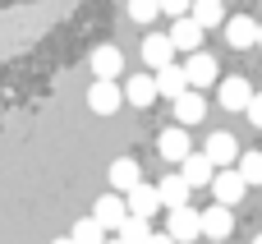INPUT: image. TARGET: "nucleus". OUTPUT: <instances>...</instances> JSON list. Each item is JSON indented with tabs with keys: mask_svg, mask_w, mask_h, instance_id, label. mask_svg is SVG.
Returning <instances> with one entry per match:
<instances>
[{
	"mask_svg": "<svg viewBox=\"0 0 262 244\" xmlns=\"http://www.w3.org/2000/svg\"><path fill=\"white\" fill-rule=\"evenodd\" d=\"M189 18H198L203 28H221L226 23V5L221 0H189Z\"/></svg>",
	"mask_w": 262,
	"mask_h": 244,
	"instance_id": "nucleus-21",
	"label": "nucleus"
},
{
	"mask_svg": "<svg viewBox=\"0 0 262 244\" xmlns=\"http://www.w3.org/2000/svg\"><path fill=\"white\" fill-rule=\"evenodd\" d=\"M253 46H262V18H258V42H253Z\"/></svg>",
	"mask_w": 262,
	"mask_h": 244,
	"instance_id": "nucleus-30",
	"label": "nucleus"
},
{
	"mask_svg": "<svg viewBox=\"0 0 262 244\" xmlns=\"http://www.w3.org/2000/svg\"><path fill=\"white\" fill-rule=\"evenodd\" d=\"M175 166H180V175L189 180V189H203V185H212V175H216V166L207 161V152H193V148H189Z\"/></svg>",
	"mask_w": 262,
	"mask_h": 244,
	"instance_id": "nucleus-7",
	"label": "nucleus"
},
{
	"mask_svg": "<svg viewBox=\"0 0 262 244\" xmlns=\"http://www.w3.org/2000/svg\"><path fill=\"white\" fill-rule=\"evenodd\" d=\"M69 240H74V244H101V240H106V231H101L92 217H78L74 231H69Z\"/></svg>",
	"mask_w": 262,
	"mask_h": 244,
	"instance_id": "nucleus-24",
	"label": "nucleus"
},
{
	"mask_svg": "<svg viewBox=\"0 0 262 244\" xmlns=\"http://www.w3.org/2000/svg\"><path fill=\"white\" fill-rule=\"evenodd\" d=\"M212 194H216V203L235 208V203H244L249 185L239 180V171H235V166H216V175H212Z\"/></svg>",
	"mask_w": 262,
	"mask_h": 244,
	"instance_id": "nucleus-4",
	"label": "nucleus"
},
{
	"mask_svg": "<svg viewBox=\"0 0 262 244\" xmlns=\"http://www.w3.org/2000/svg\"><path fill=\"white\" fill-rule=\"evenodd\" d=\"M216 92H221V106L226 111H244L249 97H253V83L244 74H230V78H216Z\"/></svg>",
	"mask_w": 262,
	"mask_h": 244,
	"instance_id": "nucleus-8",
	"label": "nucleus"
},
{
	"mask_svg": "<svg viewBox=\"0 0 262 244\" xmlns=\"http://www.w3.org/2000/svg\"><path fill=\"white\" fill-rule=\"evenodd\" d=\"M124 208H129L134 217H147V221H152V217L161 212V198H157V185H143V180H138L134 189H124Z\"/></svg>",
	"mask_w": 262,
	"mask_h": 244,
	"instance_id": "nucleus-10",
	"label": "nucleus"
},
{
	"mask_svg": "<svg viewBox=\"0 0 262 244\" xmlns=\"http://www.w3.org/2000/svg\"><path fill=\"white\" fill-rule=\"evenodd\" d=\"M226 42L235 46V51H244V46H253L258 42V18H249V14H226Z\"/></svg>",
	"mask_w": 262,
	"mask_h": 244,
	"instance_id": "nucleus-13",
	"label": "nucleus"
},
{
	"mask_svg": "<svg viewBox=\"0 0 262 244\" xmlns=\"http://www.w3.org/2000/svg\"><path fill=\"white\" fill-rule=\"evenodd\" d=\"M124 244H143L147 235H152V221L147 217H134V212H124V221H120V231H115Z\"/></svg>",
	"mask_w": 262,
	"mask_h": 244,
	"instance_id": "nucleus-22",
	"label": "nucleus"
},
{
	"mask_svg": "<svg viewBox=\"0 0 262 244\" xmlns=\"http://www.w3.org/2000/svg\"><path fill=\"white\" fill-rule=\"evenodd\" d=\"M157 198H161V208H180V203H189V180H184L180 171L161 175V180H157Z\"/></svg>",
	"mask_w": 262,
	"mask_h": 244,
	"instance_id": "nucleus-18",
	"label": "nucleus"
},
{
	"mask_svg": "<svg viewBox=\"0 0 262 244\" xmlns=\"http://www.w3.org/2000/svg\"><path fill=\"white\" fill-rule=\"evenodd\" d=\"M120 74H124L120 46H97L92 51V78H120Z\"/></svg>",
	"mask_w": 262,
	"mask_h": 244,
	"instance_id": "nucleus-15",
	"label": "nucleus"
},
{
	"mask_svg": "<svg viewBox=\"0 0 262 244\" xmlns=\"http://www.w3.org/2000/svg\"><path fill=\"white\" fill-rule=\"evenodd\" d=\"M189 148H193V143H189V129H184V125H170V129H161V138H157V152H161V161H170V166H175Z\"/></svg>",
	"mask_w": 262,
	"mask_h": 244,
	"instance_id": "nucleus-14",
	"label": "nucleus"
},
{
	"mask_svg": "<svg viewBox=\"0 0 262 244\" xmlns=\"http://www.w3.org/2000/svg\"><path fill=\"white\" fill-rule=\"evenodd\" d=\"M203 32H207V28H203L198 18H189V14H180V18H175V28H170V46L189 55V51H198V46H203Z\"/></svg>",
	"mask_w": 262,
	"mask_h": 244,
	"instance_id": "nucleus-12",
	"label": "nucleus"
},
{
	"mask_svg": "<svg viewBox=\"0 0 262 244\" xmlns=\"http://www.w3.org/2000/svg\"><path fill=\"white\" fill-rule=\"evenodd\" d=\"M143 244H175V240H170V235H166V231H161V235H157V231H152V235H147V240H143Z\"/></svg>",
	"mask_w": 262,
	"mask_h": 244,
	"instance_id": "nucleus-28",
	"label": "nucleus"
},
{
	"mask_svg": "<svg viewBox=\"0 0 262 244\" xmlns=\"http://www.w3.org/2000/svg\"><path fill=\"white\" fill-rule=\"evenodd\" d=\"M203 152H207V161H212V166H235V157H239V143H235V134H226V129H212V134H207V143H203Z\"/></svg>",
	"mask_w": 262,
	"mask_h": 244,
	"instance_id": "nucleus-9",
	"label": "nucleus"
},
{
	"mask_svg": "<svg viewBox=\"0 0 262 244\" xmlns=\"http://www.w3.org/2000/svg\"><path fill=\"white\" fill-rule=\"evenodd\" d=\"M180 69H184L189 88H198V92H207V88L221 78V69H216V55H207L203 46H198V51H189V60H184Z\"/></svg>",
	"mask_w": 262,
	"mask_h": 244,
	"instance_id": "nucleus-2",
	"label": "nucleus"
},
{
	"mask_svg": "<svg viewBox=\"0 0 262 244\" xmlns=\"http://www.w3.org/2000/svg\"><path fill=\"white\" fill-rule=\"evenodd\" d=\"M157 9L170 14V18H180V14H189V0H157Z\"/></svg>",
	"mask_w": 262,
	"mask_h": 244,
	"instance_id": "nucleus-27",
	"label": "nucleus"
},
{
	"mask_svg": "<svg viewBox=\"0 0 262 244\" xmlns=\"http://www.w3.org/2000/svg\"><path fill=\"white\" fill-rule=\"evenodd\" d=\"M51 244H74V240H69V235H60V240H51Z\"/></svg>",
	"mask_w": 262,
	"mask_h": 244,
	"instance_id": "nucleus-29",
	"label": "nucleus"
},
{
	"mask_svg": "<svg viewBox=\"0 0 262 244\" xmlns=\"http://www.w3.org/2000/svg\"><path fill=\"white\" fill-rule=\"evenodd\" d=\"M143 60H147L152 69L170 65V60H175V46H170V37H166V32H147V37H143Z\"/></svg>",
	"mask_w": 262,
	"mask_h": 244,
	"instance_id": "nucleus-19",
	"label": "nucleus"
},
{
	"mask_svg": "<svg viewBox=\"0 0 262 244\" xmlns=\"http://www.w3.org/2000/svg\"><path fill=\"white\" fill-rule=\"evenodd\" d=\"M101 244H124V240H120V235H115V240H101Z\"/></svg>",
	"mask_w": 262,
	"mask_h": 244,
	"instance_id": "nucleus-31",
	"label": "nucleus"
},
{
	"mask_svg": "<svg viewBox=\"0 0 262 244\" xmlns=\"http://www.w3.org/2000/svg\"><path fill=\"white\" fill-rule=\"evenodd\" d=\"M138 180H143V171H138V161H134V157H120V161H111V189H115V194L134 189Z\"/></svg>",
	"mask_w": 262,
	"mask_h": 244,
	"instance_id": "nucleus-20",
	"label": "nucleus"
},
{
	"mask_svg": "<svg viewBox=\"0 0 262 244\" xmlns=\"http://www.w3.org/2000/svg\"><path fill=\"white\" fill-rule=\"evenodd\" d=\"M253 244H262V235H258V240H253Z\"/></svg>",
	"mask_w": 262,
	"mask_h": 244,
	"instance_id": "nucleus-33",
	"label": "nucleus"
},
{
	"mask_svg": "<svg viewBox=\"0 0 262 244\" xmlns=\"http://www.w3.org/2000/svg\"><path fill=\"white\" fill-rule=\"evenodd\" d=\"M230 231H235V208L212 203L203 212V240H230Z\"/></svg>",
	"mask_w": 262,
	"mask_h": 244,
	"instance_id": "nucleus-11",
	"label": "nucleus"
},
{
	"mask_svg": "<svg viewBox=\"0 0 262 244\" xmlns=\"http://www.w3.org/2000/svg\"><path fill=\"white\" fill-rule=\"evenodd\" d=\"M203 120H207V97H203L198 88H184V92L175 97V125L193 129V125H203Z\"/></svg>",
	"mask_w": 262,
	"mask_h": 244,
	"instance_id": "nucleus-6",
	"label": "nucleus"
},
{
	"mask_svg": "<svg viewBox=\"0 0 262 244\" xmlns=\"http://www.w3.org/2000/svg\"><path fill=\"white\" fill-rule=\"evenodd\" d=\"M207 244H226V240H207Z\"/></svg>",
	"mask_w": 262,
	"mask_h": 244,
	"instance_id": "nucleus-32",
	"label": "nucleus"
},
{
	"mask_svg": "<svg viewBox=\"0 0 262 244\" xmlns=\"http://www.w3.org/2000/svg\"><path fill=\"white\" fill-rule=\"evenodd\" d=\"M166 235L175 244H203V212L193 208V203H180V208H170V217H166Z\"/></svg>",
	"mask_w": 262,
	"mask_h": 244,
	"instance_id": "nucleus-1",
	"label": "nucleus"
},
{
	"mask_svg": "<svg viewBox=\"0 0 262 244\" xmlns=\"http://www.w3.org/2000/svg\"><path fill=\"white\" fill-rule=\"evenodd\" d=\"M88 106H92V115H115V111L124 106L120 83H115V78H92V88H88Z\"/></svg>",
	"mask_w": 262,
	"mask_h": 244,
	"instance_id": "nucleus-3",
	"label": "nucleus"
},
{
	"mask_svg": "<svg viewBox=\"0 0 262 244\" xmlns=\"http://www.w3.org/2000/svg\"><path fill=\"white\" fill-rule=\"evenodd\" d=\"M244 115H249V125H253V129H262V92H253V97H249Z\"/></svg>",
	"mask_w": 262,
	"mask_h": 244,
	"instance_id": "nucleus-26",
	"label": "nucleus"
},
{
	"mask_svg": "<svg viewBox=\"0 0 262 244\" xmlns=\"http://www.w3.org/2000/svg\"><path fill=\"white\" fill-rule=\"evenodd\" d=\"M120 97H124L129 106H138V111H147V106L157 101V83H152V74H134L129 88H120Z\"/></svg>",
	"mask_w": 262,
	"mask_h": 244,
	"instance_id": "nucleus-17",
	"label": "nucleus"
},
{
	"mask_svg": "<svg viewBox=\"0 0 262 244\" xmlns=\"http://www.w3.org/2000/svg\"><path fill=\"white\" fill-rule=\"evenodd\" d=\"M161 9H157V0H129V18L134 23H152Z\"/></svg>",
	"mask_w": 262,
	"mask_h": 244,
	"instance_id": "nucleus-25",
	"label": "nucleus"
},
{
	"mask_svg": "<svg viewBox=\"0 0 262 244\" xmlns=\"http://www.w3.org/2000/svg\"><path fill=\"white\" fill-rule=\"evenodd\" d=\"M152 83H157V97H170V101L189 88V78H184V69H180L175 60H170V65H161V69L152 74Z\"/></svg>",
	"mask_w": 262,
	"mask_h": 244,
	"instance_id": "nucleus-16",
	"label": "nucleus"
},
{
	"mask_svg": "<svg viewBox=\"0 0 262 244\" xmlns=\"http://www.w3.org/2000/svg\"><path fill=\"white\" fill-rule=\"evenodd\" d=\"M124 212H129V208H124V194H115V189H111V194H101V198L92 203V221H97L106 235H115V231H120Z\"/></svg>",
	"mask_w": 262,
	"mask_h": 244,
	"instance_id": "nucleus-5",
	"label": "nucleus"
},
{
	"mask_svg": "<svg viewBox=\"0 0 262 244\" xmlns=\"http://www.w3.org/2000/svg\"><path fill=\"white\" fill-rule=\"evenodd\" d=\"M235 171H239V180L253 189L262 185V152H244V157H235Z\"/></svg>",
	"mask_w": 262,
	"mask_h": 244,
	"instance_id": "nucleus-23",
	"label": "nucleus"
}]
</instances>
